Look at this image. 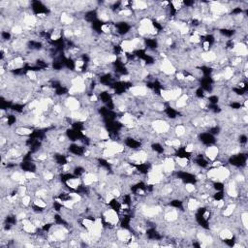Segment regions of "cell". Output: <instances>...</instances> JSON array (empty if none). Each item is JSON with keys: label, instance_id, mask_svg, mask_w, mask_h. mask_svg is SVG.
Masks as SVG:
<instances>
[{"label": "cell", "instance_id": "cell-14", "mask_svg": "<svg viewBox=\"0 0 248 248\" xmlns=\"http://www.w3.org/2000/svg\"><path fill=\"white\" fill-rule=\"evenodd\" d=\"M99 180V177L93 172H88L83 176V182L85 186H90L91 184L95 183Z\"/></svg>", "mask_w": 248, "mask_h": 248}, {"label": "cell", "instance_id": "cell-33", "mask_svg": "<svg viewBox=\"0 0 248 248\" xmlns=\"http://www.w3.org/2000/svg\"><path fill=\"white\" fill-rule=\"evenodd\" d=\"M188 163H189L188 159L185 158V157H177L176 158V164L178 166H180L181 168H185V167L188 165Z\"/></svg>", "mask_w": 248, "mask_h": 248}, {"label": "cell", "instance_id": "cell-31", "mask_svg": "<svg viewBox=\"0 0 248 248\" xmlns=\"http://www.w3.org/2000/svg\"><path fill=\"white\" fill-rule=\"evenodd\" d=\"M34 206L37 207L38 208H46L47 207V203L45 202L44 199L37 198V199L34 201Z\"/></svg>", "mask_w": 248, "mask_h": 248}, {"label": "cell", "instance_id": "cell-19", "mask_svg": "<svg viewBox=\"0 0 248 248\" xmlns=\"http://www.w3.org/2000/svg\"><path fill=\"white\" fill-rule=\"evenodd\" d=\"M219 238L222 240H231L234 238V233L230 229H223L219 232Z\"/></svg>", "mask_w": 248, "mask_h": 248}, {"label": "cell", "instance_id": "cell-34", "mask_svg": "<svg viewBox=\"0 0 248 248\" xmlns=\"http://www.w3.org/2000/svg\"><path fill=\"white\" fill-rule=\"evenodd\" d=\"M68 196H69L70 200H72L75 203H78L79 202H82V196H80L79 194H78V193H69V194H68Z\"/></svg>", "mask_w": 248, "mask_h": 248}, {"label": "cell", "instance_id": "cell-48", "mask_svg": "<svg viewBox=\"0 0 248 248\" xmlns=\"http://www.w3.org/2000/svg\"><path fill=\"white\" fill-rule=\"evenodd\" d=\"M203 48L204 49L206 52H208L209 51V42L208 41H204L203 44Z\"/></svg>", "mask_w": 248, "mask_h": 248}, {"label": "cell", "instance_id": "cell-1", "mask_svg": "<svg viewBox=\"0 0 248 248\" xmlns=\"http://www.w3.org/2000/svg\"><path fill=\"white\" fill-rule=\"evenodd\" d=\"M230 175L231 172L226 167L219 166V167H216V168L213 167V169H210L207 173V177L210 179V180L220 182V181H224L226 179H228Z\"/></svg>", "mask_w": 248, "mask_h": 248}, {"label": "cell", "instance_id": "cell-43", "mask_svg": "<svg viewBox=\"0 0 248 248\" xmlns=\"http://www.w3.org/2000/svg\"><path fill=\"white\" fill-rule=\"evenodd\" d=\"M194 149H195V146H194L193 144H188L187 145L185 146V151H186V152H188V153H190V152H192V151H194Z\"/></svg>", "mask_w": 248, "mask_h": 248}, {"label": "cell", "instance_id": "cell-38", "mask_svg": "<svg viewBox=\"0 0 248 248\" xmlns=\"http://www.w3.org/2000/svg\"><path fill=\"white\" fill-rule=\"evenodd\" d=\"M21 204H22L23 207H28L29 204H30V203H31V197H30L29 195L23 196V197L21 198Z\"/></svg>", "mask_w": 248, "mask_h": 248}, {"label": "cell", "instance_id": "cell-4", "mask_svg": "<svg viewBox=\"0 0 248 248\" xmlns=\"http://www.w3.org/2000/svg\"><path fill=\"white\" fill-rule=\"evenodd\" d=\"M159 69L162 71L165 75H168V76L173 75V74H175L176 71L175 65L172 64V62H171V60H169L168 58H166V57L160 63Z\"/></svg>", "mask_w": 248, "mask_h": 248}, {"label": "cell", "instance_id": "cell-6", "mask_svg": "<svg viewBox=\"0 0 248 248\" xmlns=\"http://www.w3.org/2000/svg\"><path fill=\"white\" fill-rule=\"evenodd\" d=\"M116 238L120 242H130V241L134 240V238L131 237V234L126 229H120V230L116 231Z\"/></svg>", "mask_w": 248, "mask_h": 248}, {"label": "cell", "instance_id": "cell-12", "mask_svg": "<svg viewBox=\"0 0 248 248\" xmlns=\"http://www.w3.org/2000/svg\"><path fill=\"white\" fill-rule=\"evenodd\" d=\"M65 106L71 111H75V110H79V109L80 107V104H79V101L78 100V99L74 98V97H70V98L66 99Z\"/></svg>", "mask_w": 248, "mask_h": 248}, {"label": "cell", "instance_id": "cell-49", "mask_svg": "<svg viewBox=\"0 0 248 248\" xmlns=\"http://www.w3.org/2000/svg\"><path fill=\"white\" fill-rule=\"evenodd\" d=\"M97 100H98V98H97L96 95H91V96H90L89 101H91V102H96Z\"/></svg>", "mask_w": 248, "mask_h": 248}, {"label": "cell", "instance_id": "cell-25", "mask_svg": "<svg viewBox=\"0 0 248 248\" xmlns=\"http://www.w3.org/2000/svg\"><path fill=\"white\" fill-rule=\"evenodd\" d=\"M235 207H237L235 203H230V204H229V206L226 207V209L224 210V212H223L224 217H230L234 213Z\"/></svg>", "mask_w": 248, "mask_h": 248}, {"label": "cell", "instance_id": "cell-28", "mask_svg": "<svg viewBox=\"0 0 248 248\" xmlns=\"http://www.w3.org/2000/svg\"><path fill=\"white\" fill-rule=\"evenodd\" d=\"M60 21L65 24H72L74 21V18L68 14H62L60 17Z\"/></svg>", "mask_w": 248, "mask_h": 248}, {"label": "cell", "instance_id": "cell-36", "mask_svg": "<svg viewBox=\"0 0 248 248\" xmlns=\"http://www.w3.org/2000/svg\"><path fill=\"white\" fill-rule=\"evenodd\" d=\"M24 176H25V178L27 179L28 181L35 180V179L37 178L36 173L33 172H30V171H26L25 172H24Z\"/></svg>", "mask_w": 248, "mask_h": 248}, {"label": "cell", "instance_id": "cell-8", "mask_svg": "<svg viewBox=\"0 0 248 248\" xmlns=\"http://www.w3.org/2000/svg\"><path fill=\"white\" fill-rule=\"evenodd\" d=\"M129 90H130V92H131V94L136 96V97L145 96L148 93V88L145 85H135V86H132Z\"/></svg>", "mask_w": 248, "mask_h": 248}, {"label": "cell", "instance_id": "cell-9", "mask_svg": "<svg viewBox=\"0 0 248 248\" xmlns=\"http://www.w3.org/2000/svg\"><path fill=\"white\" fill-rule=\"evenodd\" d=\"M232 52L234 53L235 56H238V57L245 56V55H247V53H248L246 45L242 44V43H237V44L234 46Z\"/></svg>", "mask_w": 248, "mask_h": 248}, {"label": "cell", "instance_id": "cell-3", "mask_svg": "<svg viewBox=\"0 0 248 248\" xmlns=\"http://www.w3.org/2000/svg\"><path fill=\"white\" fill-rule=\"evenodd\" d=\"M152 129L158 134H165L169 132L170 124L163 119H156L152 122Z\"/></svg>", "mask_w": 248, "mask_h": 248}, {"label": "cell", "instance_id": "cell-15", "mask_svg": "<svg viewBox=\"0 0 248 248\" xmlns=\"http://www.w3.org/2000/svg\"><path fill=\"white\" fill-rule=\"evenodd\" d=\"M218 154H219V148L215 145L208 146L206 149V155L209 160H212V161L215 160L217 156H218Z\"/></svg>", "mask_w": 248, "mask_h": 248}, {"label": "cell", "instance_id": "cell-46", "mask_svg": "<svg viewBox=\"0 0 248 248\" xmlns=\"http://www.w3.org/2000/svg\"><path fill=\"white\" fill-rule=\"evenodd\" d=\"M64 35H65V37H67V38H71V37L74 35V31H72L71 29H65Z\"/></svg>", "mask_w": 248, "mask_h": 248}, {"label": "cell", "instance_id": "cell-24", "mask_svg": "<svg viewBox=\"0 0 248 248\" xmlns=\"http://www.w3.org/2000/svg\"><path fill=\"white\" fill-rule=\"evenodd\" d=\"M16 134H17L18 136H28V135H30V134H32V132H33V130L32 129H30V128H28V127H22V126H21V127H18V128H17L16 129Z\"/></svg>", "mask_w": 248, "mask_h": 248}, {"label": "cell", "instance_id": "cell-22", "mask_svg": "<svg viewBox=\"0 0 248 248\" xmlns=\"http://www.w3.org/2000/svg\"><path fill=\"white\" fill-rule=\"evenodd\" d=\"M80 179L76 177V178H69L66 180V185L71 189H78L80 185Z\"/></svg>", "mask_w": 248, "mask_h": 248}, {"label": "cell", "instance_id": "cell-40", "mask_svg": "<svg viewBox=\"0 0 248 248\" xmlns=\"http://www.w3.org/2000/svg\"><path fill=\"white\" fill-rule=\"evenodd\" d=\"M44 178L46 179L47 181H52V179L54 178V175H53V172H48V171H47V172H44Z\"/></svg>", "mask_w": 248, "mask_h": 248}, {"label": "cell", "instance_id": "cell-21", "mask_svg": "<svg viewBox=\"0 0 248 248\" xmlns=\"http://www.w3.org/2000/svg\"><path fill=\"white\" fill-rule=\"evenodd\" d=\"M187 100H188V95L187 94H182L179 98H177L176 102V107L177 109H182L186 106L187 104Z\"/></svg>", "mask_w": 248, "mask_h": 248}, {"label": "cell", "instance_id": "cell-39", "mask_svg": "<svg viewBox=\"0 0 248 248\" xmlns=\"http://www.w3.org/2000/svg\"><path fill=\"white\" fill-rule=\"evenodd\" d=\"M26 77L31 79V80H37V79H38V77H37V73L33 70H29L27 71L26 73Z\"/></svg>", "mask_w": 248, "mask_h": 248}, {"label": "cell", "instance_id": "cell-17", "mask_svg": "<svg viewBox=\"0 0 248 248\" xmlns=\"http://www.w3.org/2000/svg\"><path fill=\"white\" fill-rule=\"evenodd\" d=\"M227 194L229 197L232 198H237L238 197V190H237V185H235L234 180H230L227 186Z\"/></svg>", "mask_w": 248, "mask_h": 248}, {"label": "cell", "instance_id": "cell-44", "mask_svg": "<svg viewBox=\"0 0 248 248\" xmlns=\"http://www.w3.org/2000/svg\"><path fill=\"white\" fill-rule=\"evenodd\" d=\"M172 4L173 5V8L176 10H179L181 8V5H182V2L181 1H172Z\"/></svg>", "mask_w": 248, "mask_h": 248}, {"label": "cell", "instance_id": "cell-42", "mask_svg": "<svg viewBox=\"0 0 248 248\" xmlns=\"http://www.w3.org/2000/svg\"><path fill=\"white\" fill-rule=\"evenodd\" d=\"M118 14L120 16H124V17H130V16L132 15V11L129 10V9H124V10L120 11Z\"/></svg>", "mask_w": 248, "mask_h": 248}, {"label": "cell", "instance_id": "cell-32", "mask_svg": "<svg viewBox=\"0 0 248 248\" xmlns=\"http://www.w3.org/2000/svg\"><path fill=\"white\" fill-rule=\"evenodd\" d=\"M175 132H176V135L178 136V137H182V136H184L186 133V128L183 125H177L176 127Z\"/></svg>", "mask_w": 248, "mask_h": 248}, {"label": "cell", "instance_id": "cell-10", "mask_svg": "<svg viewBox=\"0 0 248 248\" xmlns=\"http://www.w3.org/2000/svg\"><path fill=\"white\" fill-rule=\"evenodd\" d=\"M161 207L158 206H152V207H145L142 208V214L145 217H154L157 216L161 212Z\"/></svg>", "mask_w": 248, "mask_h": 248}, {"label": "cell", "instance_id": "cell-16", "mask_svg": "<svg viewBox=\"0 0 248 248\" xmlns=\"http://www.w3.org/2000/svg\"><path fill=\"white\" fill-rule=\"evenodd\" d=\"M201 58L204 62H214L217 59V53L213 51H208L201 53Z\"/></svg>", "mask_w": 248, "mask_h": 248}, {"label": "cell", "instance_id": "cell-26", "mask_svg": "<svg viewBox=\"0 0 248 248\" xmlns=\"http://www.w3.org/2000/svg\"><path fill=\"white\" fill-rule=\"evenodd\" d=\"M148 5L145 1H134L133 2V8L137 10H145L147 9Z\"/></svg>", "mask_w": 248, "mask_h": 248}, {"label": "cell", "instance_id": "cell-41", "mask_svg": "<svg viewBox=\"0 0 248 248\" xmlns=\"http://www.w3.org/2000/svg\"><path fill=\"white\" fill-rule=\"evenodd\" d=\"M184 188H185V190H186L187 193H192V192L195 191L196 186L194 184H192V183H187V184H185Z\"/></svg>", "mask_w": 248, "mask_h": 248}, {"label": "cell", "instance_id": "cell-23", "mask_svg": "<svg viewBox=\"0 0 248 248\" xmlns=\"http://www.w3.org/2000/svg\"><path fill=\"white\" fill-rule=\"evenodd\" d=\"M161 97L163 98V100H165L167 102L173 101L172 89H162L161 90Z\"/></svg>", "mask_w": 248, "mask_h": 248}, {"label": "cell", "instance_id": "cell-5", "mask_svg": "<svg viewBox=\"0 0 248 248\" xmlns=\"http://www.w3.org/2000/svg\"><path fill=\"white\" fill-rule=\"evenodd\" d=\"M147 157H148V153L144 151V150H141V151L133 153L129 158H130V160H132L135 164L141 165V164H145L146 162Z\"/></svg>", "mask_w": 248, "mask_h": 248}, {"label": "cell", "instance_id": "cell-18", "mask_svg": "<svg viewBox=\"0 0 248 248\" xmlns=\"http://www.w3.org/2000/svg\"><path fill=\"white\" fill-rule=\"evenodd\" d=\"M121 49L123 51V52H128L131 53L132 52H134L135 47L133 45V43L131 40H124L121 42Z\"/></svg>", "mask_w": 248, "mask_h": 248}, {"label": "cell", "instance_id": "cell-7", "mask_svg": "<svg viewBox=\"0 0 248 248\" xmlns=\"http://www.w3.org/2000/svg\"><path fill=\"white\" fill-rule=\"evenodd\" d=\"M162 167H163L164 173L171 175V173L173 172H175V170H176V162L173 161V159L168 157V158H166V159L163 160Z\"/></svg>", "mask_w": 248, "mask_h": 248}, {"label": "cell", "instance_id": "cell-45", "mask_svg": "<svg viewBox=\"0 0 248 248\" xmlns=\"http://www.w3.org/2000/svg\"><path fill=\"white\" fill-rule=\"evenodd\" d=\"M101 30L104 33H107V34L110 32V28L109 26V24H103V25L101 26Z\"/></svg>", "mask_w": 248, "mask_h": 248}, {"label": "cell", "instance_id": "cell-47", "mask_svg": "<svg viewBox=\"0 0 248 248\" xmlns=\"http://www.w3.org/2000/svg\"><path fill=\"white\" fill-rule=\"evenodd\" d=\"M176 79L178 80H184L185 79V76H184V74L183 73H177L176 74Z\"/></svg>", "mask_w": 248, "mask_h": 248}, {"label": "cell", "instance_id": "cell-27", "mask_svg": "<svg viewBox=\"0 0 248 248\" xmlns=\"http://www.w3.org/2000/svg\"><path fill=\"white\" fill-rule=\"evenodd\" d=\"M222 77H223V79H225L227 80L231 79L234 77V70L230 67L226 68V69L224 70V72H223V74H222Z\"/></svg>", "mask_w": 248, "mask_h": 248}, {"label": "cell", "instance_id": "cell-35", "mask_svg": "<svg viewBox=\"0 0 248 248\" xmlns=\"http://www.w3.org/2000/svg\"><path fill=\"white\" fill-rule=\"evenodd\" d=\"M240 218H241V223H242L243 228L245 229V230H247L248 229V213L246 211L241 213Z\"/></svg>", "mask_w": 248, "mask_h": 248}, {"label": "cell", "instance_id": "cell-13", "mask_svg": "<svg viewBox=\"0 0 248 248\" xmlns=\"http://www.w3.org/2000/svg\"><path fill=\"white\" fill-rule=\"evenodd\" d=\"M178 218V212L177 210L175 209V208H171L169 210H167L165 215H164V219L166 222H169V223H172L176 221Z\"/></svg>", "mask_w": 248, "mask_h": 248}, {"label": "cell", "instance_id": "cell-11", "mask_svg": "<svg viewBox=\"0 0 248 248\" xmlns=\"http://www.w3.org/2000/svg\"><path fill=\"white\" fill-rule=\"evenodd\" d=\"M120 122H121V124H123L124 126L129 128V129L134 128L136 126V122L134 120V117L130 114H127V113H125L120 117Z\"/></svg>", "mask_w": 248, "mask_h": 248}, {"label": "cell", "instance_id": "cell-29", "mask_svg": "<svg viewBox=\"0 0 248 248\" xmlns=\"http://www.w3.org/2000/svg\"><path fill=\"white\" fill-rule=\"evenodd\" d=\"M93 224H94V220H91V219H89V218H83V221H82V225H83L88 232L91 230V228H92Z\"/></svg>", "mask_w": 248, "mask_h": 248}, {"label": "cell", "instance_id": "cell-20", "mask_svg": "<svg viewBox=\"0 0 248 248\" xmlns=\"http://www.w3.org/2000/svg\"><path fill=\"white\" fill-rule=\"evenodd\" d=\"M201 206H202L201 202L194 199V198H192L187 203V209L190 210V211H195V210H197Z\"/></svg>", "mask_w": 248, "mask_h": 248}, {"label": "cell", "instance_id": "cell-37", "mask_svg": "<svg viewBox=\"0 0 248 248\" xmlns=\"http://www.w3.org/2000/svg\"><path fill=\"white\" fill-rule=\"evenodd\" d=\"M98 136H99V138H100L101 140H103V141H107L109 139V137H110L109 132L106 131V130H104V129H101L100 131H99Z\"/></svg>", "mask_w": 248, "mask_h": 248}, {"label": "cell", "instance_id": "cell-30", "mask_svg": "<svg viewBox=\"0 0 248 248\" xmlns=\"http://www.w3.org/2000/svg\"><path fill=\"white\" fill-rule=\"evenodd\" d=\"M23 31H24V28H22V26L20 25V24L13 25L11 28V33L14 34V35H21V34H22Z\"/></svg>", "mask_w": 248, "mask_h": 248}, {"label": "cell", "instance_id": "cell-2", "mask_svg": "<svg viewBox=\"0 0 248 248\" xmlns=\"http://www.w3.org/2000/svg\"><path fill=\"white\" fill-rule=\"evenodd\" d=\"M104 219H105V221H106L107 224H109V226H110V227H114V226L117 225L119 222L118 214H117V212L114 209L106 210L104 213Z\"/></svg>", "mask_w": 248, "mask_h": 248}]
</instances>
